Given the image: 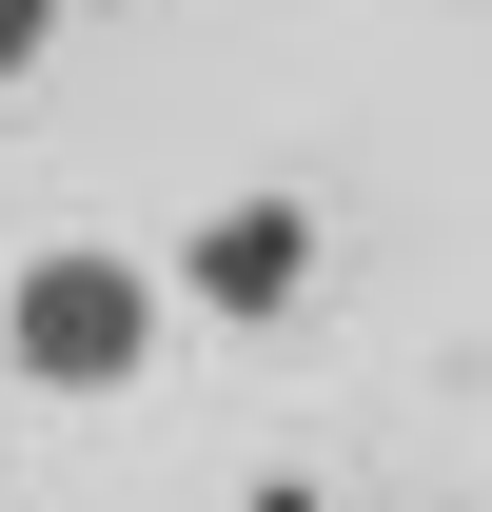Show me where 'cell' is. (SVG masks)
<instances>
[{"mask_svg":"<svg viewBox=\"0 0 492 512\" xmlns=\"http://www.w3.org/2000/svg\"><path fill=\"white\" fill-rule=\"evenodd\" d=\"M40 40H60V0H0V99L40 79Z\"/></svg>","mask_w":492,"mask_h":512,"instance_id":"cell-3","label":"cell"},{"mask_svg":"<svg viewBox=\"0 0 492 512\" xmlns=\"http://www.w3.org/2000/svg\"><path fill=\"white\" fill-rule=\"evenodd\" d=\"M158 316H178V276L119 256V237H60V256L0 276V355H20L40 394H119L138 355H158Z\"/></svg>","mask_w":492,"mask_h":512,"instance_id":"cell-1","label":"cell"},{"mask_svg":"<svg viewBox=\"0 0 492 512\" xmlns=\"http://www.w3.org/2000/svg\"><path fill=\"white\" fill-rule=\"evenodd\" d=\"M296 276H315V217H296V197H237V217L197 237V296H237V316H276Z\"/></svg>","mask_w":492,"mask_h":512,"instance_id":"cell-2","label":"cell"}]
</instances>
